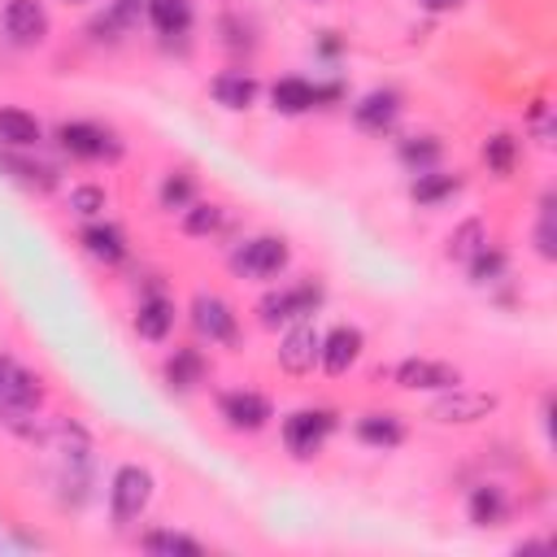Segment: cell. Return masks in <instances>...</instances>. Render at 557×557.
I'll return each mask as SVG.
<instances>
[{"label": "cell", "instance_id": "21", "mask_svg": "<svg viewBox=\"0 0 557 557\" xmlns=\"http://www.w3.org/2000/svg\"><path fill=\"white\" fill-rule=\"evenodd\" d=\"M165 383L174 387V392H191L196 383H205V357H200V348H174L170 357H165Z\"/></svg>", "mask_w": 557, "mask_h": 557}, {"label": "cell", "instance_id": "39", "mask_svg": "<svg viewBox=\"0 0 557 557\" xmlns=\"http://www.w3.org/2000/svg\"><path fill=\"white\" fill-rule=\"evenodd\" d=\"M313 4H322V0H313Z\"/></svg>", "mask_w": 557, "mask_h": 557}, {"label": "cell", "instance_id": "5", "mask_svg": "<svg viewBox=\"0 0 557 557\" xmlns=\"http://www.w3.org/2000/svg\"><path fill=\"white\" fill-rule=\"evenodd\" d=\"M57 144L78 161H113L122 157V139L100 122H61Z\"/></svg>", "mask_w": 557, "mask_h": 557}, {"label": "cell", "instance_id": "6", "mask_svg": "<svg viewBox=\"0 0 557 557\" xmlns=\"http://www.w3.org/2000/svg\"><path fill=\"white\" fill-rule=\"evenodd\" d=\"M331 431H335V413L331 409H296V413L283 418V444L300 461L313 457V453H322V444H326Z\"/></svg>", "mask_w": 557, "mask_h": 557}, {"label": "cell", "instance_id": "34", "mask_svg": "<svg viewBox=\"0 0 557 557\" xmlns=\"http://www.w3.org/2000/svg\"><path fill=\"white\" fill-rule=\"evenodd\" d=\"M191 196H196V183H191V174H165V183H161V209H187L191 205Z\"/></svg>", "mask_w": 557, "mask_h": 557}, {"label": "cell", "instance_id": "10", "mask_svg": "<svg viewBox=\"0 0 557 557\" xmlns=\"http://www.w3.org/2000/svg\"><path fill=\"white\" fill-rule=\"evenodd\" d=\"M218 413H222V418H226V426H235V431H261V426L274 418L270 400H265L261 392H248V387L222 392V400H218Z\"/></svg>", "mask_w": 557, "mask_h": 557}, {"label": "cell", "instance_id": "36", "mask_svg": "<svg viewBox=\"0 0 557 557\" xmlns=\"http://www.w3.org/2000/svg\"><path fill=\"white\" fill-rule=\"evenodd\" d=\"M531 126H535V139L548 148V144H553V117H548V104H544V100H535V109H531Z\"/></svg>", "mask_w": 557, "mask_h": 557}, {"label": "cell", "instance_id": "31", "mask_svg": "<svg viewBox=\"0 0 557 557\" xmlns=\"http://www.w3.org/2000/svg\"><path fill=\"white\" fill-rule=\"evenodd\" d=\"M222 205H205V200H191L187 209H183V231L187 235H213L218 226H222Z\"/></svg>", "mask_w": 557, "mask_h": 557}, {"label": "cell", "instance_id": "15", "mask_svg": "<svg viewBox=\"0 0 557 557\" xmlns=\"http://www.w3.org/2000/svg\"><path fill=\"white\" fill-rule=\"evenodd\" d=\"M148 17V0H109L104 4V13L91 22V39H122V35H131V30H139V22Z\"/></svg>", "mask_w": 557, "mask_h": 557}, {"label": "cell", "instance_id": "25", "mask_svg": "<svg viewBox=\"0 0 557 557\" xmlns=\"http://www.w3.org/2000/svg\"><path fill=\"white\" fill-rule=\"evenodd\" d=\"M357 440L370 448H396L405 440V422L396 413H366L357 418Z\"/></svg>", "mask_w": 557, "mask_h": 557}, {"label": "cell", "instance_id": "22", "mask_svg": "<svg viewBox=\"0 0 557 557\" xmlns=\"http://www.w3.org/2000/svg\"><path fill=\"white\" fill-rule=\"evenodd\" d=\"M148 22L157 35L178 39L191 30V0H148Z\"/></svg>", "mask_w": 557, "mask_h": 557}, {"label": "cell", "instance_id": "29", "mask_svg": "<svg viewBox=\"0 0 557 557\" xmlns=\"http://www.w3.org/2000/svg\"><path fill=\"white\" fill-rule=\"evenodd\" d=\"M505 265H509V261H505V252H500V248H492V244H483V248L466 261V270H470V278H474L479 287L500 283V278H505Z\"/></svg>", "mask_w": 557, "mask_h": 557}, {"label": "cell", "instance_id": "20", "mask_svg": "<svg viewBox=\"0 0 557 557\" xmlns=\"http://www.w3.org/2000/svg\"><path fill=\"white\" fill-rule=\"evenodd\" d=\"M466 509H470V522H474V527H500V522L509 518V496H505L496 483H479V487L470 492Z\"/></svg>", "mask_w": 557, "mask_h": 557}, {"label": "cell", "instance_id": "19", "mask_svg": "<svg viewBox=\"0 0 557 557\" xmlns=\"http://www.w3.org/2000/svg\"><path fill=\"white\" fill-rule=\"evenodd\" d=\"M209 91H213V100L222 104V109H248L252 100H257V78L252 74H244V70H222L213 83H209Z\"/></svg>", "mask_w": 557, "mask_h": 557}, {"label": "cell", "instance_id": "37", "mask_svg": "<svg viewBox=\"0 0 557 557\" xmlns=\"http://www.w3.org/2000/svg\"><path fill=\"white\" fill-rule=\"evenodd\" d=\"M431 13H440V9H453V4H461V0H422Z\"/></svg>", "mask_w": 557, "mask_h": 557}, {"label": "cell", "instance_id": "38", "mask_svg": "<svg viewBox=\"0 0 557 557\" xmlns=\"http://www.w3.org/2000/svg\"><path fill=\"white\" fill-rule=\"evenodd\" d=\"M65 4H87V0H65Z\"/></svg>", "mask_w": 557, "mask_h": 557}, {"label": "cell", "instance_id": "23", "mask_svg": "<svg viewBox=\"0 0 557 557\" xmlns=\"http://www.w3.org/2000/svg\"><path fill=\"white\" fill-rule=\"evenodd\" d=\"M453 191H461V174H444V170H422V174H413V183H409V196H413L418 205H426V209L444 205Z\"/></svg>", "mask_w": 557, "mask_h": 557}, {"label": "cell", "instance_id": "4", "mask_svg": "<svg viewBox=\"0 0 557 557\" xmlns=\"http://www.w3.org/2000/svg\"><path fill=\"white\" fill-rule=\"evenodd\" d=\"M322 283H313V278H305V283H296V287H283V292H265L261 296V305H257V313H261V326H283V322H305L318 305H322Z\"/></svg>", "mask_w": 557, "mask_h": 557}, {"label": "cell", "instance_id": "26", "mask_svg": "<svg viewBox=\"0 0 557 557\" xmlns=\"http://www.w3.org/2000/svg\"><path fill=\"white\" fill-rule=\"evenodd\" d=\"M44 139V131H39V122L26 113V109H0V144L4 148H35Z\"/></svg>", "mask_w": 557, "mask_h": 557}, {"label": "cell", "instance_id": "28", "mask_svg": "<svg viewBox=\"0 0 557 557\" xmlns=\"http://www.w3.org/2000/svg\"><path fill=\"white\" fill-rule=\"evenodd\" d=\"M139 544H144L148 553H157V557H200V553H205L191 535H183V531H165V527L148 531Z\"/></svg>", "mask_w": 557, "mask_h": 557}, {"label": "cell", "instance_id": "24", "mask_svg": "<svg viewBox=\"0 0 557 557\" xmlns=\"http://www.w3.org/2000/svg\"><path fill=\"white\" fill-rule=\"evenodd\" d=\"M0 170H4L9 178H17L22 187H35V191L57 187V170H52V165H44V161L17 157V148H13V152H0Z\"/></svg>", "mask_w": 557, "mask_h": 557}, {"label": "cell", "instance_id": "33", "mask_svg": "<svg viewBox=\"0 0 557 557\" xmlns=\"http://www.w3.org/2000/svg\"><path fill=\"white\" fill-rule=\"evenodd\" d=\"M513 152H518V139H513V135H492V139L483 144V161H487L500 178L513 170Z\"/></svg>", "mask_w": 557, "mask_h": 557}, {"label": "cell", "instance_id": "13", "mask_svg": "<svg viewBox=\"0 0 557 557\" xmlns=\"http://www.w3.org/2000/svg\"><path fill=\"white\" fill-rule=\"evenodd\" d=\"M318 352H322V335H318L309 322H296V326L283 335V344H278V366H283L287 374H309V370L318 366Z\"/></svg>", "mask_w": 557, "mask_h": 557}, {"label": "cell", "instance_id": "2", "mask_svg": "<svg viewBox=\"0 0 557 557\" xmlns=\"http://www.w3.org/2000/svg\"><path fill=\"white\" fill-rule=\"evenodd\" d=\"M152 487L157 483H152V474L144 466H117L113 479H109V513H113V522L126 527V522L144 518V509L152 500Z\"/></svg>", "mask_w": 557, "mask_h": 557}, {"label": "cell", "instance_id": "11", "mask_svg": "<svg viewBox=\"0 0 557 557\" xmlns=\"http://www.w3.org/2000/svg\"><path fill=\"white\" fill-rule=\"evenodd\" d=\"M396 117H400V91H392V87H374L352 104V122L370 135H387L396 126Z\"/></svg>", "mask_w": 557, "mask_h": 557}, {"label": "cell", "instance_id": "35", "mask_svg": "<svg viewBox=\"0 0 557 557\" xmlns=\"http://www.w3.org/2000/svg\"><path fill=\"white\" fill-rule=\"evenodd\" d=\"M104 205H109V196H104V187H96V183H83V187H70V209H74L78 218H100V213H104Z\"/></svg>", "mask_w": 557, "mask_h": 557}, {"label": "cell", "instance_id": "17", "mask_svg": "<svg viewBox=\"0 0 557 557\" xmlns=\"http://www.w3.org/2000/svg\"><path fill=\"white\" fill-rule=\"evenodd\" d=\"M78 239H83L87 257H96V261H104V265H117V261L126 257V235H122L117 222H87Z\"/></svg>", "mask_w": 557, "mask_h": 557}, {"label": "cell", "instance_id": "1", "mask_svg": "<svg viewBox=\"0 0 557 557\" xmlns=\"http://www.w3.org/2000/svg\"><path fill=\"white\" fill-rule=\"evenodd\" d=\"M39 405H44L39 379H35L22 361H13L9 352H0V418H4L9 426H17V431L30 435L26 422L39 413Z\"/></svg>", "mask_w": 557, "mask_h": 557}, {"label": "cell", "instance_id": "7", "mask_svg": "<svg viewBox=\"0 0 557 557\" xmlns=\"http://www.w3.org/2000/svg\"><path fill=\"white\" fill-rule=\"evenodd\" d=\"M191 326H196V335H205L209 344H235V339H239V318H235V309H231L222 296H213V292H200V296L191 300Z\"/></svg>", "mask_w": 557, "mask_h": 557}, {"label": "cell", "instance_id": "12", "mask_svg": "<svg viewBox=\"0 0 557 557\" xmlns=\"http://www.w3.org/2000/svg\"><path fill=\"white\" fill-rule=\"evenodd\" d=\"M0 22H4V35L13 44H44V35H48V9H44V0H9L4 13H0Z\"/></svg>", "mask_w": 557, "mask_h": 557}, {"label": "cell", "instance_id": "27", "mask_svg": "<svg viewBox=\"0 0 557 557\" xmlns=\"http://www.w3.org/2000/svg\"><path fill=\"white\" fill-rule=\"evenodd\" d=\"M440 152L444 144L435 135H413V139H400V165L409 174H422V170H435L440 165Z\"/></svg>", "mask_w": 557, "mask_h": 557}, {"label": "cell", "instance_id": "14", "mask_svg": "<svg viewBox=\"0 0 557 557\" xmlns=\"http://www.w3.org/2000/svg\"><path fill=\"white\" fill-rule=\"evenodd\" d=\"M361 331L357 326H331L326 335H322V352H318V361H322V370L326 374H348L352 366H357V357H361Z\"/></svg>", "mask_w": 557, "mask_h": 557}, {"label": "cell", "instance_id": "30", "mask_svg": "<svg viewBox=\"0 0 557 557\" xmlns=\"http://www.w3.org/2000/svg\"><path fill=\"white\" fill-rule=\"evenodd\" d=\"M483 244H487V231H483L479 218H470V222H461V226L448 235V257H453V261H470Z\"/></svg>", "mask_w": 557, "mask_h": 557}, {"label": "cell", "instance_id": "16", "mask_svg": "<svg viewBox=\"0 0 557 557\" xmlns=\"http://www.w3.org/2000/svg\"><path fill=\"white\" fill-rule=\"evenodd\" d=\"M331 96H339V87H318V83H309V78H278L274 87H270V100H274V109L278 113H305V109H313V104H322V100H331Z\"/></svg>", "mask_w": 557, "mask_h": 557}, {"label": "cell", "instance_id": "8", "mask_svg": "<svg viewBox=\"0 0 557 557\" xmlns=\"http://www.w3.org/2000/svg\"><path fill=\"white\" fill-rule=\"evenodd\" d=\"M496 409V396L492 392H470V387H444V396L431 405V418L444 422V426H466V422H479Z\"/></svg>", "mask_w": 557, "mask_h": 557}, {"label": "cell", "instance_id": "3", "mask_svg": "<svg viewBox=\"0 0 557 557\" xmlns=\"http://www.w3.org/2000/svg\"><path fill=\"white\" fill-rule=\"evenodd\" d=\"M292 261V248L283 235H252L231 252V270L244 278H274Z\"/></svg>", "mask_w": 557, "mask_h": 557}, {"label": "cell", "instance_id": "18", "mask_svg": "<svg viewBox=\"0 0 557 557\" xmlns=\"http://www.w3.org/2000/svg\"><path fill=\"white\" fill-rule=\"evenodd\" d=\"M170 326H174V305H170L161 292H148V296L139 300V309H135V335L157 344V339L170 335Z\"/></svg>", "mask_w": 557, "mask_h": 557}, {"label": "cell", "instance_id": "9", "mask_svg": "<svg viewBox=\"0 0 557 557\" xmlns=\"http://www.w3.org/2000/svg\"><path fill=\"white\" fill-rule=\"evenodd\" d=\"M396 383L409 387V392H444V387H457L461 374H457V366H448V361L405 357V361L396 366Z\"/></svg>", "mask_w": 557, "mask_h": 557}, {"label": "cell", "instance_id": "32", "mask_svg": "<svg viewBox=\"0 0 557 557\" xmlns=\"http://www.w3.org/2000/svg\"><path fill=\"white\" fill-rule=\"evenodd\" d=\"M535 252L544 261L557 257V209H553V196L540 200V222H535Z\"/></svg>", "mask_w": 557, "mask_h": 557}]
</instances>
